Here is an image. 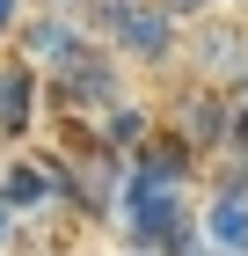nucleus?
I'll list each match as a JSON object with an SVG mask.
<instances>
[{"instance_id":"1","label":"nucleus","mask_w":248,"mask_h":256,"mask_svg":"<svg viewBox=\"0 0 248 256\" xmlns=\"http://www.w3.org/2000/svg\"><path fill=\"white\" fill-rule=\"evenodd\" d=\"M102 22V44L139 66H183V22L161 15V0H88Z\"/></svg>"},{"instance_id":"2","label":"nucleus","mask_w":248,"mask_h":256,"mask_svg":"<svg viewBox=\"0 0 248 256\" xmlns=\"http://www.w3.org/2000/svg\"><path fill=\"white\" fill-rule=\"evenodd\" d=\"M183 66H190L197 80H219V88L248 80V22H234V15L190 22V30H183Z\"/></svg>"},{"instance_id":"3","label":"nucleus","mask_w":248,"mask_h":256,"mask_svg":"<svg viewBox=\"0 0 248 256\" xmlns=\"http://www.w3.org/2000/svg\"><path fill=\"white\" fill-rule=\"evenodd\" d=\"M205 249L248 256V190H212L205 198Z\"/></svg>"},{"instance_id":"4","label":"nucleus","mask_w":248,"mask_h":256,"mask_svg":"<svg viewBox=\"0 0 248 256\" xmlns=\"http://www.w3.org/2000/svg\"><path fill=\"white\" fill-rule=\"evenodd\" d=\"M37 190L51 198V176H37V161H15V168L0 176V198L15 205V220H22V212H37Z\"/></svg>"},{"instance_id":"5","label":"nucleus","mask_w":248,"mask_h":256,"mask_svg":"<svg viewBox=\"0 0 248 256\" xmlns=\"http://www.w3.org/2000/svg\"><path fill=\"white\" fill-rule=\"evenodd\" d=\"M161 15H175L183 30H190V22H212V15H227V0H161Z\"/></svg>"},{"instance_id":"6","label":"nucleus","mask_w":248,"mask_h":256,"mask_svg":"<svg viewBox=\"0 0 248 256\" xmlns=\"http://www.w3.org/2000/svg\"><path fill=\"white\" fill-rule=\"evenodd\" d=\"M29 15H37L29 0H0V44H15L22 30H29Z\"/></svg>"},{"instance_id":"7","label":"nucleus","mask_w":248,"mask_h":256,"mask_svg":"<svg viewBox=\"0 0 248 256\" xmlns=\"http://www.w3.org/2000/svg\"><path fill=\"white\" fill-rule=\"evenodd\" d=\"M227 15H234V22H248V0H227Z\"/></svg>"}]
</instances>
